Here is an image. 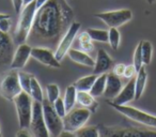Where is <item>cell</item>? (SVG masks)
<instances>
[{
	"instance_id": "obj_1",
	"label": "cell",
	"mask_w": 156,
	"mask_h": 137,
	"mask_svg": "<svg viewBox=\"0 0 156 137\" xmlns=\"http://www.w3.org/2000/svg\"><path fill=\"white\" fill-rule=\"evenodd\" d=\"M73 18L74 12L65 0H47L37 10L29 42L37 46L54 47L59 44Z\"/></svg>"
},
{
	"instance_id": "obj_2",
	"label": "cell",
	"mask_w": 156,
	"mask_h": 137,
	"mask_svg": "<svg viewBox=\"0 0 156 137\" xmlns=\"http://www.w3.org/2000/svg\"><path fill=\"white\" fill-rule=\"evenodd\" d=\"M37 10V0H33L32 2L28 3L27 5H25V8H23L22 12L20 14L18 24L15 29V34H14L15 43L22 44L26 43V41H28Z\"/></svg>"
},
{
	"instance_id": "obj_3",
	"label": "cell",
	"mask_w": 156,
	"mask_h": 137,
	"mask_svg": "<svg viewBox=\"0 0 156 137\" xmlns=\"http://www.w3.org/2000/svg\"><path fill=\"white\" fill-rule=\"evenodd\" d=\"M23 91L20 83L18 72L15 69H11L3 73L0 77V96L8 101H13Z\"/></svg>"
},
{
	"instance_id": "obj_4",
	"label": "cell",
	"mask_w": 156,
	"mask_h": 137,
	"mask_svg": "<svg viewBox=\"0 0 156 137\" xmlns=\"http://www.w3.org/2000/svg\"><path fill=\"white\" fill-rule=\"evenodd\" d=\"M13 102L17 111L20 128H29L32 118V96L27 92L22 91L14 99Z\"/></svg>"
},
{
	"instance_id": "obj_5",
	"label": "cell",
	"mask_w": 156,
	"mask_h": 137,
	"mask_svg": "<svg viewBox=\"0 0 156 137\" xmlns=\"http://www.w3.org/2000/svg\"><path fill=\"white\" fill-rule=\"evenodd\" d=\"M108 105L115 108L120 114L127 117L128 119L134 120L136 122L143 124V125L150 126V128H156V116H153L151 114H147L145 111H142L136 107L128 106V105H118L115 103L108 101Z\"/></svg>"
},
{
	"instance_id": "obj_6",
	"label": "cell",
	"mask_w": 156,
	"mask_h": 137,
	"mask_svg": "<svg viewBox=\"0 0 156 137\" xmlns=\"http://www.w3.org/2000/svg\"><path fill=\"white\" fill-rule=\"evenodd\" d=\"M43 106V115L45 120L46 128H47L49 135L52 137H58L60 133L64 130L63 128V118H61L54 108V105L48 99L44 98L42 102Z\"/></svg>"
},
{
	"instance_id": "obj_7",
	"label": "cell",
	"mask_w": 156,
	"mask_h": 137,
	"mask_svg": "<svg viewBox=\"0 0 156 137\" xmlns=\"http://www.w3.org/2000/svg\"><path fill=\"white\" fill-rule=\"evenodd\" d=\"M100 135L110 137H147L156 136L155 131L141 130L138 128H121V126L98 125Z\"/></svg>"
},
{
	"instance_id": "obj_8",
	"label": "cell",
	"mask_w": 156,
	"mask_h": 137,
	"mask_svg": "<svg viewBox=\"0 0 156 137\" xmlns=\"http://www.w3.org/2000/svg\"><path fill=\"white\" fill-rule=\"evenodd\" d=\"M91 111L88 108H73L63 117V128L65 131L74 133L83 128L90 119Z\"/></svg>"
},
{
	"instance_id": "obj_9",
	"label": "cell",
	"mask_w": 156,
	"mask_h": 137,
	"mask_svg": "<svg viewBox=\"0 0 156 137\" xmlns=\"http://www.w3.org/2000/svg\"><path fill=\"white\" fill-rule=\"evenodd\" d=\"M94 17H98L102 20L107 26L110 27H118L126 24L133 18V12L129 9H122L115 10V11H108V12H101L95 13Z\"/></svg>"
},
{
	"instance_id": "obj_10",
	"label": "cell",
	"mask_w": 156,
	"mask_h": 137,
	"mask_svg": "<svg viewBox=\"0 0 156 137\" xmlns=\"http://www.w3.org/2000/svg\"><path fill=\"white\" fill-rule=\"evenodd\" d=\"M30 131L35 137H48L49 132L46 128L45 120L43 115V106L42 103L34 101L32 107V118L30 122Z\"/></svg>"
},
{
	"instance_id": "obj_11",
	"label": "cell",
	"mask_w": 156,
	"mask_h": 137,
	"mask_svg": "<svg viewBox=\"0 0 156 137\" xmlns=\"http://www.w3.org/2000/svg\"><path fill=\"white\" fill-rule=\"evenodd\" d=\"M80 27H81L80 23L73 22L71 25H69L66 32H65L64 34H63V37L61 38L60 42H59L58 46H57L56 52H55L56 58L58 59L59 61L62 60V59L64 58L65 55L67 54V52L69 50L74 40L76 39V35L78 34V31H79Z\"/></svg>"
},
{
	"instance_id": "obj_12",
	"label": "cell",
	"mask_w": 156,
	"mask_h": 137,
	"mask_svg": "<svg viewBox=\"0 0 156 137\" xmlns=\"http://www.w3.org/2000/svg\"><path fill=\"white\" fill-rule=\"evenodd\" d=\"M31 57L46 67H54V69L61 67L60 61L56 58L55 52H52V50L48 47L34 46L31 50Z\"/></svg>"
},
{
	"instance_id": "obj_13",
	"label": "cell",
	"mask_w": 156,
	"mask_h": 137,
	"mask_svg": "<svg viewBox=\"0 0 156 137\" xmlns=\"http://www.w3.org/2000/svg\"><path fill=\"white\" fill-rule=\"evenodd\" d=\"M14 41L9 33L0 31V67L11 64L14 55Z\"/></svg>"
},
{
	"instance_id": "obj_14",
	"label": "cell",
	"mask_w": 156,
	"mask_h": 137,
	"mask_svg": "<svg viewBox=\"0 0 156 137\" xmlns=\"http://www.w3.org/2000/svg\"><path fill=\"white\" fill-rule=\"evenodd\" d=\"M31 50H32V47L29 44H20L18 47L16 48V50L14 52L13 59H12L10 67L11 69H15V70L23 69L26 65L28 59L31 57Z\"/></svg>"
},
{
	"instance_id": "obj_15",
	"label": "cell",
	"mask_w": 156,
	"mask_h": 137,
	"mask_svg": "<svg viewBox=\"0 0 156 137\" xmlns=\"http://www.w3.org/2000/svg\"><path fill=\"white\" fill-rule=\"evenodd\" d=\"M135 81H136V76L128 79L127 84L122 88L120 93L112 100H109L110 102L115 103L118 105H125L127 103L132 102L135 100L136 96V87H135Z\"/></svg>"
},
{
	"instance_id": "obj_16",
	"label": "cell",
	"mask_w": 156,
	"mask_h": 137,
	"mask_svg": "<svg viewBox=\"0 0 156 137\" xmlns=\"http://www.w3.org/2000/svg\"><path fill=\"white\" fill-rule=\"evenodd\" d=\"M113 65H115V62H113L112 58L107 54L104 48H100L98 50L95 64L93 67V74L100 75L102 73H106L107 71L112 69Z\"/></svg>"
},
{
	"instance_id": "obj_17",
	"label": "cell",
	"mask_w": 156,
	"mask_h": 137,
	"mask_svg": "<svg viewBox=\"0 0 156 137\" xmlns=\"http://www.w3.org/2000/svg\"><path fill=\"white\" fill-rule=\"evenodd\" d=\"M122 88H123V85H122V81L120 78V76L115 75L113 72L107 73V81L104 96L107 99L112 100V99H115L120 93Z\"/></svg>"
},
{
	"instance_id": "obj_18",
	"label": "cell",
	"mask_w": 156,
	"mask_h": 137,
	"mask_svg": "<svg viewBox=\"0 0 156 137\" xmlns=\"http://www.w3.org/2000/svg\"><path fill=\"white\" fill-rule=\"evenodd\" d=\"M77 103L91 113H95L98 108V103L89 91H77Z\"/></svg>"
},
{
	"instance_id": "obj_19",
	"label": "cell",
	"mask_w": 156,
	"mask_h": 137,
	"mask_svg": "<svg viewBox=\"0 0 156 137\" xmlns=\"http://www.w3.org/2000/svg\"><path fill=\"white\" fill-rule=\"evenodd\" d=\"M67 55L69 57L74 61V62L78 63V64L85 65V67H93L94 64H95V61L89 56L86 52H81V50L78 49H71L67 52Z\"/></svg>"
},
{
	"instance_id": "obj_20",
	"label": "cell",
	"mask_w": 156,
	"mask_h": 137,
	"mask_svg": "<svg viewBox=\"0 0 156 137\" xmlns=\"http://www.w3.org/2000/svg\"><path fill=\"white\" fill-rule=\"evenodd\" d=\"M147 73L145 70L144 65L140 67V70L137 72L136 75V81H135V87H136V96H135V100H139L142 96L143 91L145 89V85H147Z\"/></svg>"
},
{
	"instance_id": "obj_21",
	"label": "cell",
	"mask_w": 156,
	"mask_h": 137,
	"mask_svg": "<svg viewBox=\"0 0 156 137\" xmlns=\"http://www.w3.org/2000/svg\"><path fill=\"white\" fill-rule=\"evenodd\" d=\"M106 81H107V73H102L96 77L95 81H94L93 86L90 89V93L95 98V96H100L104 94L105 88H106Z\"/></svg>"
},
{
	"instance_id": "obj_22",
	"label": "cell",
	"mask_w": 156,
	"mask_h": 137,
	"mask_svg": "<svg viewBox=\"0 0 156 137\" xmlns=\"http://www.w3.org/2000/svg\"><path fill=\"white\" fill-rule=\"evenodd\" d=\"M96 74H92V75H88V76L81 77L78 81H76L73 84L75 86V88L77 89V91H90V89L93 86L94 81L96 79Z\"/></svg>"
},
{
	"instance_id": "obj_23",
	"label": "cell",
	"mask_w": 156,
	"mask_h": 137,
	"mask_svg": "<svg viewBox=\"0 0 156 137\" xmlns=\"http://www.w3.org/2000/svg\"><path fill=\"white\" fill-rule=\"evenodd\" d=\"M76 102H77V89L74 85H71L66 88L64 96V104L66 111H69L74 108Z\"/></svg>"
},
{
	"instance_id": "obj_24",
	"label": "cell",
	"mask_w": 156,
	"mask_h": 137,
	"mask_svg": "<svg viewBox=\"0 0 156 137\" xmlns=\"http://www.w3.org/2000/svg\"><path fill=\"white\" fill-rule=\"evenodd\" d=\"M87 32L89 33L90 38L92 41L102 42V43H108V37L109 32L107 30H102V29H94V28H88Z\"/></svg>"
},
{
	"instance_id": "obj_25",
	"label": "cell",
	"mask_w": 156,
	"mask_h": 137,
	"mask_svg": "<svg viewBox=\"0 0 156 137\" xmlns=\"http://www.w3.org/2000/svg\"><path fill=\"white\" fill-rule=\"evenodd\" d=\"M30 96H32V99L34 101L42 103L44 100L43 96V90H42L41 86H40L37 79L35 78V76L33 75L31 78V87H30Z\"/></svg>"
},
{
	"instance_id": "obj_26",
	"label": "cell",
	"mask_w": 156,
	"mask_h": 137,
	"mask_svg": "<svg viewBox=\"0 0 156 137\" xmlns=\"http://www.w3.org/2000/svg\"><path fill=\"white\" fill-rule=\"evenodd\" d=\"M78 43H79V46L80 48L86 52H91L93 50L94 46L92 44V39L90 38L89 33L86 31V32H83L80 34H78L77 37Z\"/></svg>"
},
{
	"instance_id": "obj_27",
	"label": "cell",
	"mask_w": 156,
	"mask_h": 137,
	"mask_svg": "<svg viewBox=\"0 0 156 137\" xmlns=\"http://www.w3.org/2000/svg\"><path fill=\"white\" fill-rule=\"evenodd\" d=\"M74 136L77 137H98L100 130L98 126H85L74 132Z\"/></svg>"
},
{
	"instance_id": "obj_28",
	"label": "cell",
	"mask_w": 156,
	"mask_h": 137,
	"mask_svg": "<svg viewBox=\"0 0 156 137\" xmlns=\"http://www.w3.org/2000/svg\"><path fill=\"white\" fill-rule=\"evenodd\" d=\"M141 50H142V59L143 64L149 65L152 60V55H153V45L150 41H142L141 45Z\"/></svg>"
},
{
	"instance_id": "obj_29",
	"label": "cell",
	"mask_w": 156,
	"mask_h": 137,
	"mask_svg": "<svg viewBox=\"0 0 156 137\" xmlns=\"http://www.w3.org/2000/svg\"><path fill=\"white\" fill-rule=\"evenodd\" d=\"M108 32H109L108 43L110 44L112 49L117 50L118 48H119L120 40H121V35H120L119 30H118V28H115V27H110Z\"/></svg>"
},
{
	"instance_id": "obj_30",
	"label": "cell",
	"mask_w": 156,
	"mask_h": 137,
	"mask_svg": "<svg viewBox=\"0 0 156 137\" xmlns=\"http://www.w3.org/2000/svg\"><path fill=\"white\" fill-rule=\"evenodd\" d=\"M33 75L30 73L24 72V71H20L18 72V77H20V83L22 86L23 91L27 92L30 94V87H31V78Z\"/></svg>"
},
{
	"instance_id": "obj_31",
	"label": "cell",
	"mask_w": 156,
	"mask_h": 137,
	"mask_svg": "<svg viewBox=\"0 0 156 137\" xmlns=\"http://www.w3.org/2000/svg\"><path fill=\"white\" fill-rule=\"evenodd\" d=\"M141 45H142V41H140L138 43V45H137L136 49H135L134 52V63L133 64L135 65V67H136V70L139 71L140 70V67H142L143 64V59H142V50H141Z\"/></svg>"
},
{
	"instance_id": "obj_32",
	"label": "cell",
	"mask_w": 156,
	"mask_h": 137,
	"mask_svg": "<svg viewBox=\"0 0 156 137\" xmlns=\"http://www.w3.org/2000/svg\"><path fill=\"white\" fill-rule=\"evenodd\" d=\"M46 92H47V99L51 103H54L60 96V90L56 84H48L46 86Z\"/></svg>"
},
{
	"instance_id": "obj_33",
	"label": "cell",
	"mask_w": 156,
	"mask_h": 137,
	"mask_svg": "<svg viewBox=\"0 0 156 137\" xmlns=\"http://www.w3.org/2000/svg\"><path fill=\"white\" fill-rule=\"evenodd\" d=\"M52 105H54V108L56 109V111L58 113V115L60 116L61 118H63L65 115H66L67 111H66V108H65L64 100H62L60 96L52 103Z\"/></svg>"
},
{
	"instance_id": "obj_34",
	"label": "cell",
	"mask_w": 156,
	"mask_h": 137,
	"mask_svg": "<svg viewBox=\"0 0 156 137\" xmlns=\"http://www.w3.org/2000/svg\"><path fill=\"white\" fill-rule=\"evenodd\" d=\"M12 26V20L10 16L3 17L0 20V31L3 33H9L10 29Z\"/></svg>"
},
{
	"instance_id": "obj_35",
	"label": "cell",
	"mask_w": 156,
	"mask_h": 137,
	"mask_svg": "<svg viewBox=\"0 0 156 137\" xmlns=\"http://www.w3.org/2000/svg\"><path fill=\"white\" fill-rule=\"evenodd\" d=\"M137 72H138V71L136 70V67H135V65H134V64L126 65L125 71H124L123 77H125V78H127V79H130V78H133V77L136 76V75H137Z\"/></svg>"
},
{
	"instance_id": "obj_36",
	"label": "cell",
	"mask_w": 156,
	"mask_h": 137,
	"mask_svg": "<svg viewBox=\"0 0 156 137\" xmlns=\"http://www.w3.org/2000/svg\"><path fill=\"white\" fill-rule=\"evenodd\" d=\"M125 67H126V65L123 64V63H117V64L113 65L112 72L115 73V75H118V76L122 77L124 75V71H125Z\"/></svg>"
},
{
	"instance_id": "obj_37",
	"label": "cell",
	"mask_w": 156,
	"mask_h": 137,
	"mask_svg": "<svg viewBox=\"0 0 156 137\" xmlns=\"http://www.w3.org/2000/svg\"><path fill=\"white\" fill-rule=\"evenodd\" d=\"M12 3H13V8L15 10L16 14H20L24 5V0H12Z\"/></svg>"
},
{
	"instance_id": "obj_38",
	"label": "cell",
	"mask_w": 156,
	"mask_h": 137,
	"mask_svg": "<svg viewBox=\"0 0 156 137\" xmlns=\"http://www.w3.org/2000/svg\"><path fill=\"white\" fill-rule=\"evenodd\" d=\"M16 136L18 137H30L32 136V133H31L30 128H20L17 133H16Z\"/></svg>"
},
{
	"instance_id": "obj_39",
	"label": "cell",
	"mask_w": 156,
	"mask_h": 137,
	"mask_svg": "<svg viewBox=\"0 0 156 137\" xmlns=\"http://www.w3.org/2000/svg\"><path fill=\"white\" fill-rule=\"evenodd\" d=\"M46 1H47V0H37V9H39V8H41L42 5L46 2Z\"/></svg>"
},
{
	"instance_id": "obj_40",
	"label": "cell",
	"mask_w": 156,
	"mask_h": 137,
	"mask_svg": "<svg viewBox=\"0 0 156 137\" xmlns=\"http://www.w3.org/2000/svg\"><path fill=\"white\" fill-rule=\"evenodd\" d=\"M7 16H10V15H8V14H1V13H0V20H1V18H3V17H7Z\"/></svg>"
},
{
	"instance_id": "obj_41",
	"label": "cell",
	"mask_w": 156,
	"mask_h": 137,
	"mask_svg": "<svg viewBox=\"0 0 156 137\" xmlns=\"http://www.w3.org/2000/svg\"><path fill=\"white\" fill-rule=\"evenodd\" d=\"M147 3H149V5H153L156 0H147Z\"/></svg>"
},
{
	"instance_id": "obj_42",
	"label": "cell",
	"mask_w": 156,
	"mask_h": 137,
	"mask_svg": "<svg viewBox=\"0 0 156 137\" xmlns=\"http://www.w3.org/2000/svg\"><path fill=\"white\" fill-rule=\"evenodd\" d=\"M0 137H1V132H0Z\"/></svg>"
}]
</instances>
